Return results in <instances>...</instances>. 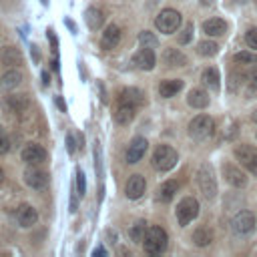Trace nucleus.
<instances>
[{"instance_id": "2eb2a0df", "label": "nucleus", "mask_w": 257, "mask_h": 257, "mask_svg": "<svg viewBox=\"0 0 257 257\" xmlns=\"http://www.w3.org/2000/svg\"><path fill=\"white\" fill-rule=\"evenodd\" d=\"M36 219H38V213L32 205H20L16 209V221L20 227H32L36 223Z\"/></svg>"}, {"instance_id": "2f4dec72", "label": "nucleus", "mask_w": 257, "mask_h": 257, "mask_svg": "<svg viewBox=\"0 0 257 257\" xmlns=\"http://www.w3.org/2000/svg\"><path fill=\"white\" fill-rule=\"evenodd\" d=\"M139 44L145 46V48H155V46H159V38H157L153 32L143 30V32L139 34Z\"/></svg>"}, {"instance_id": "7c9ffc66", "label": "nucleus", "mask_w": 257, "mask_h": 257, "mask_svg": "<svg viewBox=\"0 0 257 257\" xmlns=\"http://www.w3.org/2000/svg\"><path fill=\"white\" fill-rule=\"evenodd\" d=\"M197 52H199L201 56H215V54L219 52V46H217V42H213V40H203V42H199Z\"/></svg>"}, {"instance_id": "5701e85b", "label": "nucleus", "mask_w": 257, "mask_h": 257, "mask_svg": "<svg viewBox=\"0 0 257 257\" xmlns=\"http://www.w3.org/2000/svg\"><path fill=\"white\" fill-rule=\"evenodd\" d=\"M20 82H22V72L16 70V68H8V70L4 72V76H2V80H0L2 88H6V90L16 88Z\"/></svg>"}, {"instance_id": "39448f33", "label": "nucleus", "mask_w": 257, "mask_h": 257, "mask_svg": "<svg viewBox=\"0 0 257 257\" xmlns=\"http://www.w3.org/2000/svg\"><path fill=\"white\" fill-rule=\"evenodd\" d=\"M181 22H183V18H181V14L175 8H165V10L159 12V16L155 20V26H157L159 32L171 34V32H175L181 26Z\"/></svg>"}, {"instance_id": "4be33fe9", "label": "nucleus", "mask_w": 257, "mask_h": 257, "mask_svg": "<svg viewBox=\"0 0 257 257\" xmlns=\"http://www.w3.org/2000/svg\"><path fill=\"white\" fill-rule=\"evenodd\" d=\"M187 100H189V104H191L193 108H205V106L209 104V94H207V90H203V88H193V90L189 92Z\"/></svg>"}, {"instance_id": "de8ad7c7", "label": "nucleus", "mask_w": 257, "mask_h": 257, "mask_svg": "<svg viewBox=\"0 0 257 257\" xmlns=\"http://www.w3.org/2000/svg\"><path fill=\"white\" fill-rule=\"evenodd\" d=\"M0 137H4V131H2V126H0Z\"/></svg>"}, {"instance_id": "6e6552de", "label": "nucleus", "mask_w": 257, "mask_h": 257, "mask_svg": "<svg viewBox=\"0 0 257 257\" xmlns=\"http://www.w3.org/2000/svg\"><path fill=\"white\" fill-rule=\"evenodd\" d=\"M233 231L239 235H249L255 229V215L251 211H239L233 217Z\"/></svg>"}, {"instance_id": "f704fd0d", "label": "nucleus", "mask_w": 257, "mask_h": 257, "mask_svg": "<svg viewBox=\"0 0 257 257\" xmlns=\"http://www.w3.org/2000/svg\"><path fill=\"white\" fill-rule=\"evenodd\" d=\"M191 36H193V24L187 22V26L183 28V32L179 34V42L181 44H187V42H191Z\"/></svg>"}, {"instance_id": "c756f323", "label": "nucleus", "mask_w": 257, "mask_h": 257, "mask_svg": "<svg viewBox=\"0 0 257 257\" xmlns=\"http://www.w3.org/2000/svg\"><path fill=\"white\" fill-rule=\"evenodd\" d=\"M147 223L141 219V221H137V223H133V227L128 229V237H131V241H135V243H143V239H145V233H147Z\"/></svg>"}, {"instance_id": "423d86ee", "label": "nucleus", "mask_w": 257, "mask_h": 257, "mask_svg": "<svg viewBox=\"0 0 257 257\" xmlns=\"http://www.w3.org/2000/svg\"><path fill=\"white\" fill-rule=\"evenodd\" d=\"M199 215V203L193 197H185L177 207V221L179 225H189Z\"/></svg>"}, {"instance_id": "4c0bfd02", "label": "nucleus", "mask_w": 257, "mask_h": 257, "mask_svg": "<svg viewBox=\"0 0 257 257\" xmlns=\"http://www.w3.org/2000/svg\"><path fill=\"white\" fill-rule=\"evenodd\" d=\"M94 159H96V175H98V179H100L102 169H100V149H98V143L94 145Z\"/></svg>"}, {"instance_id": "e433bc0d", "label": "nucleus", "mask_w": 257, "mask_h": 257, "mask_svg": "<svg viewBox=\"0 0 257 257\" xmlns=\"http://www.w3.org/2000/svg\"><path fill=\"white\" fill-rule=\"evenodd\" d=\"M247 82H249L253 88H257V64L251 66V70H249V74H247Z\"/></svg>"}, {"instance_id": "f257e3e1", "label": "nucleus", "mask_w": 257, "mask_h": 257, "mask_svg": "<svg viewBox=\"0 0 257 257\" xmlns=\"http://www.w3.org/2000/svg\"><path fill=\"white\" fill-rule=\"evenodd\" d=\"M167 241H169V239H167L165 229L159 227V225H153V227H149L147 233H145L143 247H145V251H147L149 255H159V253H163V251L167 249Z\"/></svg>"}, {"instance_id": "ea45409f", "label": "nucleus", "mask_w": 257, "mask_h": 257, "mask_svg": "<svg viewBox=\"0 0 257 257\" xmlns=\"http://www.w3.org/2000/svg\"><path fill=\"white\" fill-rule=\"evenodd\" d=\"M10 151V141L6 137H0V155H6Z\"/></svg>"}, {"instance_id": "7ed1b4c3", "label": "nucleus", "mask_w": 257, "mask_h": 257, "mask_svg": "<svg viewBox=\"0 0 257 257\" xmlns=\"http://www.w3.org/2000/svg\"><path fill=\"white\" fill-rule=\"evenodd\" d=\"M177 151L173 149V147H169V145H159L157 149H155V153H153V159H151V163H153V167L157 169V171H171L175 165H177Z\"/></svg>"}, {"instance_id": "9d476101", "label": "nucleus", "mask_w": 257, "mask_h": 257, "mask_svg": "<svg viewBox=\"0 0 257 257\" xmlns=\"http://www.w3.org/2000/svg\"><path fill=\"white\" fill-rule=\"evenodd\" d=\"M147 149H149L147 139H145V137H135V139L131 141L128 149H126V163H128V165H133V163L141 161V159L145 157Z\"/></svg>"}, {"instance_id": "f03ea898", "label": "nucleus", "mask_w": 257, "mask_h": 257, "mask_svg": "<svg viewBox=\"0 0 257 257\" xmlns=\"http://www.w3.org/2000/svg\"><path fill=\"white\" fill-rule=\"evenodd\" d=\"M215 133V120L209 114H197L189 122V135L195 141H205Z\"/></svg>"}, {"instance_id": "09e8293b", "label": "nucleus", "mask_w": 257, "mask_h": 257, "mask_svg": "<svg viewBox=\"0 0 257 257\" xmlns=\"http://www.w3.org/2000/svg\"><path fill=\"white\" fill-rule=\"evenodd\" d=\"M253 173H255V175H257V165H255V169H253Z\"/></svg>"}, {"instance_id": "a18cd8bd", "label": "nucleus", "mask_w": 257, "mask_h": 257, "mask_svg": "<svg viewBox=\"0 0 257 257\" xmlns=\"http://www.w3.org/2000/svg\"><path fill=\"white\" fill-rule=\"evenodd\" d=\"M253 120H255V122H257V110H255V112H253Z\"/></svg>"}, {"instance_id": "ddd939ff", "label": "nucleus", "mask_w": 257, "mask_h": 257, "mask_svg": "<svg viewBox=\"0 0 257 257\" xmlns=\"http://www.w3.org/2000/svg\"><path fill=\"white\" fill-rule=\"evenodd\" d=\"M221 171H223V177H225V181H227L229 185H233V187H245V185H247V177H245V173H243L241 169H237L235 165L225 163Z\"/></svg>"}, {"instance_id": "c85d7f7f", "label": "nucleus", "mask_w": 257, "mask_h": 257, "mask_svg": "<svg viewBox=\"0 0 257 257\" xmlns=\"http://www.w3.org/2000/svg\"><path fill=\"white\" fill-rule=\"evenodd\" d=\"M203 82H205L207 88L217 90V88H219V70L213 68V66L205 68V70H203Z\"/></svg>"}, {"instance_id": "b1692460", "label": "nucleus", "mask_w": 257, "mask_h": 257, "mask_svg": "<svg viewBox=\"0 0 257 257\" xmlns=\"http://www.w3.org/2000/svg\"><path fill=\"white\" fill-rule=\"evenodd\" d=\"M4 106H8V110H12V112H22L28 106V96L26 94H12L4 100Z\"/></svg>"}, {"instance_id": "f3484780", "label": "nucleus", "mask_w": 257, "mask_h": 257, "mask_svg": "<svg viewBox=\"0 0 257 257\" xmlns=\"http://www.w3.org/2000/svg\"><path fill=\"white\" fill-rule=\"evenodd\" d=\"M203 32L207 36H223L227 32V22L223 18H209L203 22Z\"/></svg>"}, {"instance_id": "9b49d317", "label": "nucleus", "mask_w": 257, "mask_h": 257, "mask_svg": "<svg viewBox=\"0 0 257 257\" xmlns=\"http://www.w3.org/2000/svg\"><path fill=\"white\" fill-rule=\"evenodd\" d=\"M24 183L32 189H44L48 185V173L36 169V165H30V169L24 171Z\"/></svg>"}, {"instance_id": "a19ab883", "label": "nucleus", "mask_w": 257, "mask_h": 257, "mask_svg": "<svg viewBox=\"0 0 257 257\" xmlns=\"http://www.w3.org/2000/svg\"><path fill=\"white\" fill-rule=\"evenodd\" d=\"M92 255H94V257H98V255H104V257H106V249H104V247H96V249L92 251Z\"/></svg>"}, {"instance_id": "0eeeda50", "label": "nucleus", "mask_w": 257, "mask_h": 257, "mask_svg": "<svg viewBox=\"0 0 257 257\" xmlns=\"http://www.w3.org/2000/svg\"><path fill=\"white\" fill-rule=\"evenodd\" d=\"M20 157H22V161H24L26 165H42V163H46L48 153H46L40 145L30 143V145H26V147L22 149Z\"/></svg>"}, {"instance_id": "6ab92c4d", "label": "nucleus", "mask_w": 257, "mask_h": 257, "mask_svg": "<svg viewBox=\"0 0 257 257\" xmlns=\"http://www.w3.org/2000/svg\"><path fill=\"white\" fill-rule=\"evenodd\" d=\"M84 20H86V26H88L90 30H98V28L102 26V22H104V16H102L100 8L90 6V8H86V12H84Z\"/></svg>"}, {"instance_id": "dca6fc26", "label": "nucleus", "mask_w": 257, "mask_h": 257, "mask_svg": "<svg viewBox=\"0 0 257 257\" xmlns=\"http://www.w3.org/2000/svg\"><path fill=\"white\" fill-rule=\"evenodd\" d=\"M118 40H120V28L116 24H108L104 28V32H102V40H100L102 48L104 50H110V48H114L118 44Z\"/></svg>"}, {"instance_id": "aec40b11", "label": "nucleus", "mask_w": 257, "mask_h": 257, "mask_svg": "<svg viewBox=\"0 0 257 257\" xmlns=\"http://www.w3.org/2000/svg\"><path fill=\"white\" fill-rule=\"evenodd\" d=\"M163 60H165V64H167V66H175V68H179V66H185V64H187L185 54H183V52H179L177 48H167V50L163 52Z\"/></svg>"}, {"instance_id": "79ce46f5", "label": "nucleus", "mask_w": 257, "mask_h": 257, "mask_svg": "<svg viewBox=\"0 0 257 257\" xmlns=\"http://www.w3.org/2000/svg\"><path fill=\"white\" fill-rule=\"evenodd\" d=\"M32 56H34V60H38V50H36V46H32Z\"/></svg>"}, {"instance_id": "72a5a7b5", "label": "nucleus", "mask_w": 257, "mask_h": 257, "mask_svg": "<svg viewBox=\"0 0 257 257\" xmlns=\"http://www.w3.org/2000/svg\"><path fill=\"white\" fill-rule=\"evenodd\" d=\"M245 42H247L249 48L257 50V28H249V30L245 32Z\"/></svg>"}, {"instance_id": "c9c22d12", "label": "nucleus", "mask_w": 257, "mask_h": 257, "mask_svg": "<svg viewBox=\"0 0 257 257\" xmlns=\"http://www.w3.org/2000/svg\"><path fill=\"white\" fill-rule=\"evenodd\" d=\"M76 149H78V147H76V141H74L72 133H68V135H66V151H68L70 155H74V153H76Z\"/></svg>"}, {"instance_id": "37998d69", "label": "nucleus", "mask_w": 257, "mask_h": 257, "mask_svg": "<svg viewBox=\"0 0 257 257\" xmlns=\"http://www.w3.org/2000/svg\"><path fill=\"white\" fill-rule=\"evenodd\" d=\"M56 102H58V106L64 110V102H62V98H56Z\"/></svg>"}, {"instance_id": "49530a36", "label": "nucleus", "mask_w": 257, "mask_h": 257, "mask_svg": "<svg viewBox=\"0 0 257 257\" xmlns=\"http://www.w3.org/2000/svg\"><path fill=\"white\" fill-rule=\"evenodd\" d=\"M201 2H203V4H211L213 0H201Z\"/></svg>"}, {"instance_id": "a878e982", "label": "nucleus", "mask_w": 257, "mask_h": 257, "mask_svg": "<svg viewBox=\"0 0 257 257\" xmlns=\"http://www.w3.org/2000/svg\"><path fill=\"white\" fill-rule=\"evenodd\" d=\"M2 62L6 66H18V64H22V52L18 48H14V46H8L2 52Z\"/></svg>"}, {"instance_id": "412c9836", "label": "nucleus", "mask_w": 257, "mask_h": 257, "mask_svg": "<svg viewBox=\"0 0 257 257\" xmlns=\"http://www.w3.org/2000/svg\"><path fill=\"white\" fill-rule=\"evenodd\" d=\"M181 88H183V80H179V78L163 80V82L159 84V94L165 96V98H169V96H175Z\"/></svg>"}, {"instance_id": "f8f14e48", "label": "nucleus", "mask_w": 257, "mask_h": 257, "mask_svg": "<svg viewBox=\"0 0 257 257\" xmlns=\"http://www.w3.org/2000/svg\"><path fill=\"white\" fill-rule=\"evenodd\" d=\"M133 62H135L141 70H153V68H155V62H157L155 48H145V46H141V50L135 52Z\"/></svg>"}, {"instance_id": "20e7f679", "label": "nucleus", "mask_w": 257, "mask_h": 257, "mask_svg": "<svg viewBox=\"0 0 257 257\" xmlns=\"http://www.w3.org/2000/svg\"><path fill=\"white\" fill-rule=\"evenodd\" d=\"M197 185L201 189V193L207 199H213L217 195V179H215V171L211 165H201L197 171Z\"/></svg>"}, {"instance_id": "1a4fd4ad", "label": "nucleus", "mask_w": 257, "mask_h": 257, "mask_svg": "<svg viewBox=\"0 0 257 257\" xmlns=\"http://www.w3.org/2000/svg\"><path fill=\"white\" fill-rule=\"evenodd\" d=\"M235 159H237L245 169H249V171L253 173V169H255V165H257V149L251 147V145H239V147L235 149Z\"/></svg>"}, {"instance_id": "bb28decb", "label": "nucleus", "mask_w": 257, "mask_h": 257, "mask_svg": "<svg viewBox=\"0 0 257 257\" xmlns=\"http://www.w3.org/2000/svg\"><path fill=\"white\" fill-rule=\"evenodd\" d=\"M118 102H128V104H141L143 102V92L139 90V88H124L122 92H120V98H118Z\"/></svg>"}, {"instance_id": "cd10ccee", "label": "nucleus", "mask_w": 257, "mask_h": 257, "mask_svg": "<svg viewBox=\"0 0 257 257\" xmlns=\"http://www.w3.org/2000/svg\"><path fill=\"white\" fill-rule=\"evenodd\" d=\"M177 191H179V183L177 181H173V179L171 181H165L161 185V189H159V199L161 201H171Z\"/></svg>"}, {"instance_id": "c03bdc74", "label": "nucleus", "mask_w": 257, "mask_h": 257, "mask_svg": "<svg viewBox=\"0 0 257 257\" xmlns=\"http://www.w3.org/2000/svg\"><path fill=\"white\" fill-rule=\"evenodd\" d=\"M2 181H4V171L0 169V183H2Z\"/></svg>"}, {"instance_id": "393cba45", "label": "nucleus", "mask_w": 257, "mask_h": 257, "mask_svg": "<svg viewBox=\"0 0 257 257\" xmlns=\"http://www.w3.org/2000/svg\"><path fill=\"white\" fill-rule=\"evenodd\" d=\"M213 241V231L209 227H197L193 231V243L197 247H207Z\"/></svg>"}, {"instance_id": "a211bd4d", "label": "nucleus", "mask_w": 257, "mask_h": 257, "mask_svg": "<svg viewBox=\"0 0 257 257\" xmlns=\"http://www.w3.org/2000/svg\"><path fill=\"white\" fill-rule=\"evenodd\" d=\"M135 118V104L128 102H118L116 110H114V120L118 124H128Z\"/></svg>"}, {"instance_id": "473e14b6", "label": "nucleus", "mask_w": 257, "mask_h": 257, "mask_svg": "<svg viewBox=\"0 0 257 257\" xmlns=\"http://www.w3.org/2000/svg\"><path fill=\"white\" fill-rule=\"evenodd\" d=\"M235 62L239 64H257V54L249 52V50H241L235 54Z\"/></svg>"}, {"instance_id": "58836bf2", "label": "nucleus", "mask_w": 257, "mask_h": 257, "mask_svg": "<svg viewBox=\"0 0 257 257\" xmlns=\"http://www.w3.org/2000/svg\"><path fill=\"white\" fill-rule=\"evenodd\" d=\"M76 183H78V193L82 195L84 193V173L82 171H76Z\"/></svg>"}, {"instance_id": "4468645a", "label": "nucleus", "mask_w": 257, "mask_h": 257, "mask_svg": "<svg viewBox=\"0 0 257 257\" xmlns=\"http://www.w3.org/2000/svg\"><path fill=\"white\" fill-rule=\"evenodd\" d=\"M145 189H147L145 177H141V175H131V177H128V181H126L124 193H126V197H128V199L137 201V199H141V197H143Z\"/></svg>"}]
</instances>
